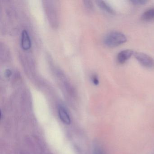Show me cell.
<instances>
[{"instance_id": "1", "label": "cell", "mask_w": 154, "mask_h": 154, "mask_svg": "<svg viewBox=\"0 0 154 154\" xmlns=\"http://www.w3.org/2000/svg\"><path fill=\"white\" fill-rule=\"evenodd\" d=\"M127 38L126 36L121 32L114 31L109 33L105 37L104 42L109 47H116L126 43Z\"/></svg>"}, {"instance_id": "2", "label": "cell", "mask_w": 154, "mask_h": 154, "mask_svg": "<svg viewBox=\"0 0 154 154\" xmlns=\"http://www.w3.org/2000/svg\"><path fill=\"white\" fill-rule=\"evenodd\" d=\"M133 55L140 64L148 68L154 67V59L148 55L141 52H134Z\"/></svg>"}, {"instance_id": "3", "label": "cell", "mask_w": 154, "mask_h": 154, "mask_svg": "<svg viewBox=\"0 0 154 154\" xmlns=\"http://www.w3.org/2000/svg\"><path fill=\"white\" fill-rule=\"evenodd\" d=\"M134 51L131 49L122 50L118 54L117 61L119 63L123 64L131 57L132 55L134 54Z\"/></svg>"}, {"instance_id": "4", "label": "cell", "mask_w": 154, "mask_h": 154, "mask_svg": "<svg viewBox=\"0 0 154 154\" xmlns=\"http://www.w3.org/2000/svg\"><path fill=\"white\" fill-rule=\"evenodd\" d=\"M21 45L24 50H29L31 47V39L26 30L24 29L21 33Z\"/></svg>"}, {"instance_id": "5", "label": "cell", "mask_w": 154, "mask_h": 154, "mask_svg": "<svg viewBox=\"0 0 154 154\" xmlns=\"http://www.w3.org/2000/svg\"><path fill=\"white\" fill-rule=\"evenodd\" d=\"M58 112L61 120L65 124L70 125L71 122V119L66 109L63 106H59Z\"/></svg>"}, {"instance_id": "6", "label": "cell", "mask_w": 154, "mask_h": 154, "mask_svg": "<svg viewBox=\"0 0 154 154\" xmlns=\"http://www.w3.org/2000/svg\"><path fill=\"white\" fill-rule=\"evenodd\" d=\"M141 19L145 21L154 20V8H151L143 13L141 16Z\"/></svg>"}, {"instance_id": "7", "label": "cell", "mask_w": 154, "mask_h": 154, "mask_svg": "<svg viewBox=\"0 0 154 154\" xmlns=\"http://www.w3.org/2000/svg\"><path fill=\"white\" fill-rule=\"evenodd\" d=\"M97 3L98 6L103 10L104 11L110 14H115V11L105 2L103 1H97Z\"/></svg>"}, {"instance_id": "8", "label": "cell", "mask_w": 154, "mask_h": 154, "mask_svg": "<svg viewBox=\"0 0 154 154\" xmlns=\"http://www.w3.org/2000/svg\"><path fill=\"white\" fill-rule=\"evenodd\" d=\"M131 3L136 5H142L146 4L147 2L146 0H132Z\"/></svg>"}, {"instance_id": "9", "label": "cell", "mask_w": 154, "mask_h": 154, "mask_svg": "<svg viewBox=\"0 0 154 154\" xmlns=\"http://www.w3.org/2000/svg\"><path fill=\"white\" fill-rule=\"evenodd\" d=\"M91 81L95 85H98L99 84V80L98 76L96 75H94L91 77Z\"/></svg>"}, {"instance_id": "10", "label": "cell", "mask_w": 154, "mask_h": 154, "mask_svg": "<svg viewBox=\"0 0 154 154\" xmlns=\"http://www.w3.org/2000/svg\"><path fill=\"white\" fill-rule=\"evenodd\" d=\"M85 4V7L87 8L91 9L93 8V4L91 2L89 1H84Z\"/></svg>"}, {"instance_id": "11", "label": "cell", "mask_w": 154, "mask_h": 154, "mask_svg": "<svg viewBox=\"0 0 154 154\" xmlns=\"http://www.w3.org/2000/svg\"><path fill=\"white\" fill-rule=\"evenodd\" d=\"M11 71L9 69H7L5 72V75L7 77H9L11 75Z\"/></svg>"}, {"instance_id": "12", "label": "cell", "mask_w": 154, "mask_h": 154, "mask_svg": "<svg viewBox=\"0 0 154 154\" xmlns=\"http://www.w3.org/2000/svg\"><path fill=\"white\" fill-rule=\"evenodd\" d=\"M93 154H102V151H101L100 149L97 148H95L94 149Z\"/></svg>"}]
</instances>
